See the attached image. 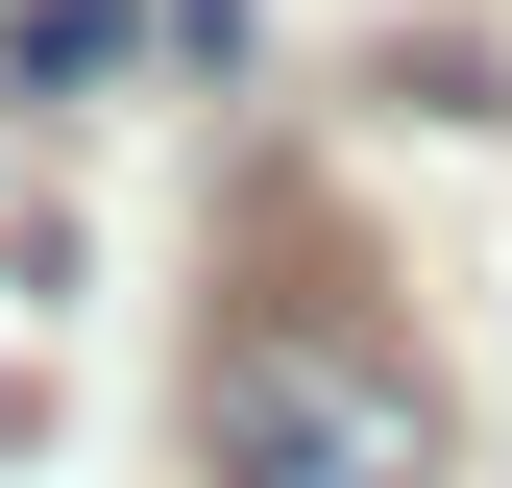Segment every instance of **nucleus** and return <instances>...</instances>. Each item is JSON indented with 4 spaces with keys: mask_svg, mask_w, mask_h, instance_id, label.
I'll list each match as a JSON object with an SVG mask.
<instances>
[{
    "mask_svg": "<svg viewBox=\"0 0 512 488\" xmlns=\"http://www.w3.org/2000/svg\"><path fill=\"white\" fill-rule=\"evenodd\" d=\"M196 488H439V366L342 293H269L196 342Z\"/></svg>",
    "mask_w": 512,
    "mask_h": 488,
    "instance_id": "obj_1",
    "label": "nucleus"
}]
</instances>
